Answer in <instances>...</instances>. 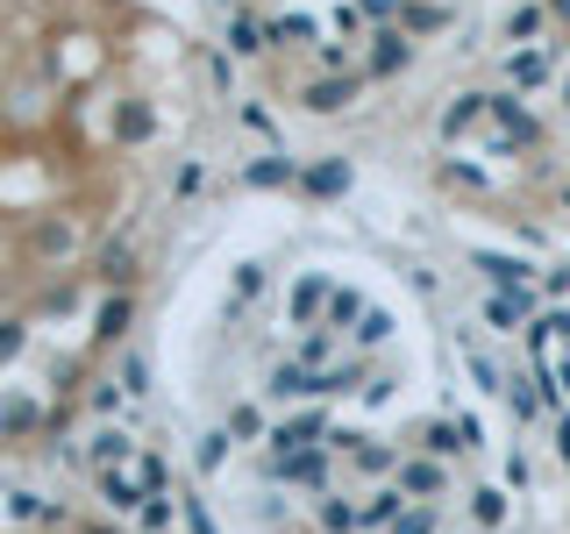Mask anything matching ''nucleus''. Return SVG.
<instances>
[{
    "mask_svg": "<svg viewBox=\"0 0 570 534\" xmlns=\"http://www.w3.org/2000/svg\"><path fill=\"white\" fill-rule=\"evenodd\" d=\"M328 435H335L328 414H293V421H278L264 442H272V456H299V449H328Z\"/></svg>",
    "mask_w": 570,
    "mask_h": 534,
    "instance_id": "obj_1",
    "label": "nucleus"
},
{
    "mask_svg": "<svg viewBox=\"0 0 570 534\" xmlns=\"http://www.w3.org/2000/svg\"><path fill=\"white\" fill-rule=\"evenodd\" d=\"M328 456H335V449H299V456H264V477H278V485H307V492H321V485H328Z\"/></svg>",
    "mask_w": 570,
    "mask_h": 534,
    "instance_id": "obj_2",
    "label": "nucleus"
},
{
    "mask_svg": "<svg viewBox=\"0 0 570 534\" xmlns=\"http://www.w3.org/2000/svg\"><path fill=\"white\" fill-rule=\"evenodd\" d=\"M442 485H450V471H442L435 456H400V492L406 498H421V506H435Z\"/></svg>",
    "mask_w": 570,
    "mask_h": 534,
    "instance_id": "obj_3",
    "label": "nucleus"
},
{
    "mask_svg": "<svg viewBox=\"0 0 570 534\" xmlns=\"http://www.w3.org/2000/svg\"><path fill=\"white\" fill-rule=\"evenodd\" d=\"M94 278L107 285V293H129V285H136V243H129V236H115V243H107L100 257H94Z\"/></svg>",
    "mask_w": 570,
    "mask_h": 534,
    "instance_id": "obj_4",
    "label": "nucleus"
},
{
    "mask_svg": "<svg viewBox=\"0 0 570 534\" xmlns=\"http://www.w3.org/2000/svg\"><path fill=\"white\" fill-rule=\"evenodd\" d=\"M356 86H364L356 71H328V79H314L299 100H307V115H343V107L356 100Z\"/></svg>",
    "mask_w": 570,
    "mask_h": 534,
    "instance_id": "obj_5",
    "label": "nucleus"
},
{
    "mask_svg": "<svg viewBox=\"0 0 570 534\" xmlns=\"http://www.w3.org/2000/svg\"><path fill=\"white\" fill-rule=\"evenodd\" d=\"M129 320H136V293H107L100 314H94V349H115L129 335Z\"/></svg>",
    "mask_w": 570,
    "mask_h": 534,
    "instance_id": "obj_6",
    "label": "nucleus"
},
{
    "mask_svg": "<svg viewBox=\"0 0 570 534\" xmlns=\"http://www.w3.org/2000/svg\"><path fill=\"white\" fill-rule=\"evenodd\" d=\"M414 65V36L406 29H379L371 36V79H392V71Z\"/></svg>",
    "mask_w": 570,
    "mask_h": 534,
    "instance_id": "obj_7",
    "label": "nucleus"
},
{
    "mask_svg": "<svg viewBox=\"0 0 570 534\" xmlns=\"http://www.w3.org/2000/svg\"><path fill=\"white\" fill-rule=\"evenodd\" d=\"M94 492L107 498V513H115V521H121V513H142V498H150V492L136 485V471H94Z\"/></svg>",
    "mask_w": 570,
    "mask_h": 534,
    "instance_id": "obj_8",
    "label": "nucleus"
},
{
    "mask_svg": "<svg viewBox=\"0 0 570 534\" xmlns=\"http://www.w3.org/2000/svg\"><path fill=\"white\" fill-rule=\"evenodd\" d=\"M264 392H272V399H321V370H307V364H278L272 378H264Z\"/></svg>",
    "mask_w": 570,
    "mask_h": 534,
    "instance_id": "obj_9",
    "label": "nucleus"
},
{
    "mask_svg": "<svg viewBox=\"0 0 570 534\" xmlns=\"http://www.w3.org/2000/svg\"><path fill=\"white\" fill-rule=\"evenodd\" d=\"M328 299H335V285H328V278H299V285H293V320H299V328L328 320Z\"/></svg>",
    "mask_w": 570,
    "mask_h": 534,
    "instance_id": "obj_10",
    "label": "nucleus"
},
{
    "mask_svg": "<svg viewBox=\"0 0 570 534\" xmlns=\"http://www.w3.org/2000/svg\"><path fill=\"white\" fill-rule=\"evenodd\" d=\"M492 121H499V142H534V136H542V129H534V115H528L513 93L492 100Z\"/></svg>",
    "mask_w": 570,
    "mask_h": 534,
    "instance_id": "obj_11",
    "label": "nucleus"
},
{
    "mask_svg": "<svg viewBox=\"0 0 570 534\" xmlns=\"http://www.w3.org/2000/svg\"><path fill=\"white\" fill-rule=\"evenodd\" d=\"M478 271H492V285H507V293H528V264L521 257H499V249H471Z\"/></svg>",
    "mask_w": 570,
    "mask_h": 534,
    "instance_id": "obj_12",
    "label": "nucleus"
},
{
    "mask_svg": "<svg viewBox=\"0 0 570 534\" xmlns=\"http://www.w3.org/2000/svg\"><path fill=\"white\" fill-rule=\"evenodd\" d=\"M299 186H307L314 200H335V192H350V165H343V157H328V165H307V171H299Z\"/></svg>",
    "mask_w": 570,
    "mask_h": 534,
    "instance_id": "obj_13",
    "label": "nucleus"
},
{
    "mask_svg": "<svg viewBox=\"0 0 570 534\" xmlns=\"http://www.w3.org/2000/svg\"><path fill=\"white\" fill-rule=\"evenodd\" d=\"M542 385H549V370H534V378H528V370H521V378H507V399H513V414H521V421H534L549 406Z\"/></svg>",
    "mask_w": 570,
    "mask_h": 534,
    "instance_id": "obj_14",
    "label": "nucleus"
},
{
    "mask_svg": "<svg viewBox=\"0 0 570 534\" xmlns=\"http://www.w3.org/2000/svg\"><path fill=\"white\" fill-rule=\"evenodd\" d=\"M400 513H406V492H400V485H379L364 506H356V521H364V527H392Z\"/></svg>",
    "mask_w": 570,
    "mask_h": 534,
    "instance_id": "obj_15",
    "label": "nucleus"
},
{
    "mask_svg": "<svg viewBox=\"0 0 570 534\" xmlns=\"http://www.w3.org/2000/svg\"><path fill=\"white\" fill-rule=\"evenodd\" d=\"M400 29L406 36H435V29H450V8H442V0H406V8H400Z\"/></svg>",
    "mask_w": 570,
    "mask_h": 534,
    "instance_id": "obj_16",
    "label": "nucleus"
},
{
    "mask_svg": "<svg viewBox=\"0 0 570 534\" xmlns=\"http://www.w3.org/2000/svg\"><path fill=\"white\" fill-rule=\"evenodd\" d=\"M293 178H299V165H293V157H257V165L243 171V186L272 192V186H293Z\"/></svg>",
    "mask_w": 570,
    "mask_h": 534,
    "instance_id": "obj_17",
    "label": "nucleus"
},
{
    "mask_svg": "<svg viewBox=\"0 0 570 534\" xmlns=\"http://www.w3.org/2000/svg\"><path fill=\"white\" fill-rule=\"evenodd\" d=\"M129 449H136V442L121 435V427H100V435H94V449H86V456H94V471H121V463H129Z\"/></svg>",
    "mask_w": 570,
    "mask_h": 534,
    "instance_id": "obj_18",
    "label": "nucleus"
},
{
    "mask_svg": "<svg viewBox=\"0 0 570 534\" xmlns=\"http://www.w3.org/2000/svg\"><path fill=\"white\" fill-rule=\"evenodd\" d=\"M314 521H321V534H356V527H364V521H356V506H350V498H335V492H321Z\"/></svg>",
    "mask_w": 570,
    "mask_h": 534,
    "instance_id": "obj_19",
    "label": "nucleus"
},
{
    "mask_svg": "<svg viewBox=\"0 0 570 534\" xmlns=\"http://www.w3.org/2000/svg\"><path fill=\"white\" fill-rule=\"evenodd\" d=\"M228 50H236V58H257V50H272V29L236 14V22H228Z\"/></svg>",
    "mask_w": 570,
    "mask_h": 534,
    "instance_id": "obj_20",
    "label": "nucleus"
},
{
    "mask_svg": "<svg viewBox=\"0 0 570 534\" xmlns=\"http://www.w3.org/2000/svg\"><path fill=\"white\" fill-rule=\"evenodd\" d=\"M71 243H79V236H71V221H36L29 228V249H36V257H65Z\"/></svg>",
    "mask_w": 570,
    "mask_h": 534,
    "instance_id": "obj_21",
    "label": "nucleus"
},
{
    "mask_svg": "<svg viewBox=\"0 0 570 534\" xmlns=\"http://www.w3.org/2000/svg\"><path fill=\"white\" fill-rule=\"evenodd\" d=\"M36 427H43V406H36V399H8V406H0V435H36Z\"/></svg>",
    "mask_w": 570,
    "mask_h": 534,
    "instance_id": "obj_22",
    "label": "nucleus"
},
{
    "mask_svg": "<svg viewBox=\"0 0 570 534\" xmlns=\"http://www.w3.org/2000/svg\"><path fill=\"white\" fill-rule=\"evenodd\" d=\"M371 307H364V293H350V285H335V299H328V320L321 328H350V320H364Z\"/></svg>",
    "mask_w": 570,
    "mask_h": 534,
    "instance_id": "obj_23",
    "label": "nucleus"
},
{
    "mask_svg": "<svg viewBox=\"0 0 570 534\" xmlns=\"http://www.w3.org/2000/svg\"><path fill=\"white\" fill-rule=\"evenodd\" d=\"M478 115H492V100H485V93H463V100L450 107V115H442V136H463Z\"/></svg>",
    "mask_w": 570,
    "mask_h": 534,
    "instance_id": "obj_24",
    "label": "nucleus"
},
{
    "mask_svg": "<svg viewBox=\"0 0 570 534\" xmlns=\"http://www.w3.org/2000/svg\"><path fill=\"white\" fill-rule=\"evenodd\" d=\"M314 36H321L314 14H278L272 22V43H314Z\"/></svg>",
    "mask_w": 570,
    "mask_h": 534,
    "instance_id": "obj_25",
    "label": "nucleus"
},
{
    "mask_svg": "<svg viewBox=\"0 0 570 534\" xmlns=\"http://www.w3.org/2000/svg\"><path fill=\"white\" fill-rule=\"evenodd\" d=\"M507 79L513 86H542L549 79V58H542V50H521V58H507Z\"/></svg>",
    "mask_w": 570,
    "mask_h": 534,
    "instance_id": "obj_26",
    "label": "nucleus"
},
{
    "mask_svg": "<svg viewBox=\"0 0 570 534\" xmlns=\"http://www.w3.org/2000/svg\"><path fill=\"white\" fill-rule=\"evenodd\" d=\"M136 485L150 492V498H165V485H171V463H165V456H136Z\"/></svg>",
    "mask_w": 570,
    "mask_h": 534,
    "instance_id": "obj_27",
    "label": "nucleus"
},
{
    "mask_svg": "<svg viewBox=\"0 0 570 534\" xmlns=\"http://www.w3.org/2000/svg\"><path fill=\"white\" fill-rule=\"evenodd\" d=\"M115 136H121V142H142V136H150V107H142V100H129V107L115 115Z\"/></svg>",
    "mask_w": 570,
    "mask_h": 534,
    "instance_id": "obj_28",
    "label": "nucleus"
},
{
    "mask_svg": "<svg viewBox=\"0 0 570 534\" xmlns=\"http://www.w3.org/2000/svg\"><path fill=\"white\" fill-rule=\"evenodd\" d=\"M257 293H264V264H236V299H228V314H243Z\"/></svg>",
    "mask_w": 570,
    "mask_h": 534,
    "instance_id": "obj_29",
    "label": "nucleus"
},
{
    "mask_svg": "<svg viewBox=\"0 0 570 534\" xmlns=\"http://www.w3.org/2000/svg\"><path fill=\"white\" fill-rule=\"evenodd\" d=\"M350 456H356V471H371V477H379V471H400V456H392V449H379V442H371V435L356 442Z\"/></svg>",
    "mask_w": 570,
    "mask_h": 534,
    "instance_id": "obj_30",
    "label": "nucleus"
},
{
    "mask_svg": "<svg viewBox=\"0 0 570 534\" xmlns=\"http://www.w3.org/2000/svg\"><path fill=\"white\" fill-rule=\"evenodd\" d=\"M542 22H549V8H534V0H528V8H513V14H507V36H513V43H528V36L542 29Z\"/></svg>",
    "mask_w": 570,
    "mask_h": 534,
    "instance_id": "obj_31",
    "label": "nucleus"
},
{
    "mask_svg": "<svg viewBox=\"0 0 570 534\" xmlns=\"http://www.w3.org/2000/svg\"><path fill=\"white\" fill-rule=\"evenodd\" d=\"M136 527H142V534H171V498H142Z\"/></svg>",
    "mask_w": 570,
    "mask_h": 534,
    "instance_id": "obj_32",
    "label": "nucleus"
},
{
    "mask_svg": "<svg viewBox=\"0 0 570 534\" xmlns=\"http://www.w3.org/2000/svg\"><path fill=\"white\" fill-rule=\"evenodd\" d=\"M471 513H478V527H499L507 521V492H471Z\"/></svg>",
    "mask_w": 570,
    "mask_h": 534,
    "instance_id": "obj_33",
    "label": "nucleus"
},
{
    "mask_svg": "<svg viewBox=\"0 0 570 534\" xmlns=\"http://www.w3.org/2000/svg\"><path fill=\"white\" fill-rule=\"evenodd\" d=\"M121 392H129V399H142V392H150V364H142L136 349L121 356Z\"/></svg>",
    "mask_w": 570,
    "mask_h": 534,
    "instance_id": "obj_34",
    "label": "nucleus"
},
{
    "mask_svg": "<svg viewBox=\"0 0 570 534\" xmlns=\"http://www.w3.org/2000/svg\"><path fill=\"white\" fill-rule=\"evenodd\" d=\"M264 435V414L257 406H236V414H228V442H257Z\"/></svg>",
    "mask_w": 570,
    "mask_h": 534,
    "instance_id": "obj_35",
    "label": "nucleus"
},
{
    "mask_svg": "<svg viewBox=\"0 0 570 534\" xmlns=\"http://www.w3.org/2000/svg\"><path fill=\"white\" fill-rule=\"evenodd\" d=\"M178 513H186V527H193V534H222V527H214V513H207V498H200V492H186V498H178Z\"/></svg>",
    "mask_w": 570,
    "mask_h": 534,
    "instance_id": "obj_36",
    "label": "nucleus"
},
{
    "mask_svg": "<svg viewBox=\"0 0 570 534\" xmlns=\"http://www.w3.org/2000/svg\"><path fill=\"white\" fill-rule=\"evenodd\" d=\"M385 534H435V506H406Z\"/></svg>",
    "mask_w": 570,
    "mask_h": 534,
    "instance_id": "obj_37",
    "label": "nucleus"
},
{
    "mask_svg": "<svg viewBox=\"0 0 570 534\" xmlns=\"http://www.w3.org/2000/svg\"><path fill=\"white\" fill-rule=\"evenodd\" d=\"M385 335H392V314H379V307H371L364 320H356V343H364V349H379Z\"/></svg>",
    "mask_w": 570,
    "mask_h": 534,
    "instance_id": "obj_38",
    "label": "nucleus"
},
{
    "mask_svg": "<svg viewBox=\"0 0 570 534\" xmlns=\"http://www.w3.org/2000/svg\"><path fill=\"white\" fill-rule=\"evenodd\" d=\"M22 343H29V320H0V364H14Z\"/></svg>",
    "mask_w": 570,
    "mask_h": 534,
    "instance_id": "obj_39",
    "label": "nucleus"
},
{
    "mask_svg": "<svg viewBox=\"0 0 570 534\" xmlns=\"http://www.w3.org/2000/svg\"><path fill=\"white\" fill-rule=\"evenodd\" d=\"M228 463V427H214V435H200V471H222Z\"/></svg>",
    "mask_w": 570,
    "mask_h": 534,
    "instance_id": "obj_40",
    "label": "nucleus"
},
{
    "mask_svg": "<svg viewBox=\"0 0 570 534\" xmlns=\"http://www.w3.org/2000/svg\"><path fill=\"white\" fill-rule=\"evenodd\" d=\"M400 8H406V0H356V14H364V22H392Z\"/></svg>",
    "mask_w": 570,
    "mask_h": 534,
    "instance_id": "obj_41",
    "label": "nucleus"
},
{
    "mask_svg": "<svg viewBox=\"0 0 570 534\" xmlns=\"http://www.w3.org/2000/svg\"><path fill=\"white\" fill-rule=\"evenodd\" d=\"M8 513H14V521H43V498H36V492H14Z\"/></svg>",
    "mask_w": 570,
    "mask_h": 534,
    "instance_id": "obj_42",
    "label": "nucleus"
},
{
    "mask_svg": "<svg viewBox=\"0 0 570 534\" xmlns=\"http://www.w3.org/2000/svg\"><path fill=\"white\" fill-rule=\"evenodd\" d=\"M121 399H129L121 385H100V392H94V414H121Z\"/></svg>",
    "mask_w": 570,
    "mask_h": 534,
    "instance_id": "obj_43",
    "label": "nucleus"
},
{
    "mask_svg": "<svg viewBox=\"0 0 570 534\" xmlns=\"http://www.w3.org/2000/svg\"><path fill=\"white\" fill-rule=\"evenodd\" d=\"M79 534H129L121 521H94V527H79Z\"/></svg>",
    "mask_w": 570,
    "mask_h": 534,
    "instance_id": "obj_44",
    "label": "nucleus"
},
{
    "mask_svg": "<svg viewBox=\"0 0 570 534\" xmlns=\"http://www.w3.org/2000/svg\"><path fill=\"white\" fill-rule=\"evenodd\" d=\"M549 14H557V22H570V0H549Z\"/></svg>",
    "mask_w": 570,
    "mask_h": 534,
    "instance_id": "obj_45",
    "label": "nucleus"
},
{
    "mask_svg": "<svg viewBox=\"0 0 570 534\" xmlns=\"http://www.w3.org/2000/svg\"><path fill=\"white\" fill-rule=\"evenodd\" d=\"M557 378H563V392H570V356H563V364H557Z\"/></svg>",
    "mask_w": 570,
    "mask_h": 534,
    "instance_id": "obj_46",
    "label": "nucleus"
},
{
    "mask_svg": "<svg viewBox=\"0 0 570 534\" xmlns=\"http://www.w3.org/2000/svg\"><path fill=\"white\" fill-rule=\"evenodd\" d=\"M563 100H570V86H563Z\"/></svg>",
    "mask_w": 570,
    "mask_h": 534,
    "instance_id": "obj_47",
    "label": "nucleus"
}]
</instances>
